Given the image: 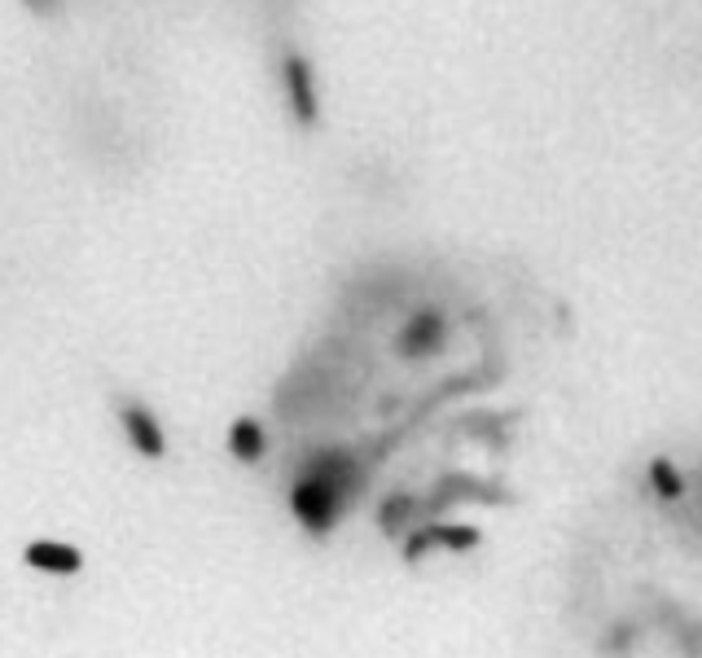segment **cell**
Listing matches in <instances>:
<instances>
[{"instance_id": "obj_1", "label": "cell", "mask_w": 702, "mask_h": 658, "mask_svg": "<svg viewBox=\"0 0 702 658\" xmlns=\"http://www.w3.org/2000/svg\"><path fill=\"white\" fill-rule=\"evenodd\" d=\"M290 505H295V514L304 518V527L326 531V527L334 523V514H339V487H334L326 474H308V479L295 487Z\"/></svg>"}, {"instance_id": "obj_2", "label": "cell", "mask_w": 702, "mask_h": 658, "mask_svg": "<svg viewBox=\"0 0 702 658\" xmlns=\"http://www.w3.org/2000/svg\"><path fill=\"white\" fill-rule=\"evenodd\" d=\"M119 426H123L132 452H141V457H150V461H158V457L167 452V435H163L158 417H154L145 404L123 399V404H119Z\"/></svg>"}, {"instance_id": "obj_3", "label": "cell", "mask_w": 702, "mask_h": 658, "mask_svg": "<svg viewBox=\"0 0 702 658\" xmlns=\"http://www.w3.org/2000/svg\"><path fill=\"white\" fill-rule=\"evenodd\" d=\"M22 562L40 575H79L84 571V553L75 545H62V540H31L22 549Z\"/></svg>"}, {"instance_id": "obj_4", "label": "cell", "mask_w": 702, "mask_h": 658, "mask_svg": "<svg viewBox=\"0 0 702 658\" xmlns=\"http://www.w3.org/2000/svg\"><path fill=\"white\" fill-rule=\"evenodd\" d=\"M282 79H286L295 119H299L304 128H312V123H317V84H312V66H308L299 53H290L286 66H282Z\"/></svg>"}, {"instance_id": "obj_5", "label": "cell", "mask_w": 702, "mask_h": 658, "mask_svg": "<svg viewBox=\"0 0 702 658\" xmlns=\"http://www.w3.org/2000/svg\"><path fill=\"white\" fill-rule=\"evenodd\" d=\"M229 452L238 457V461H260L264 457V430H260V421H233L229 426Z\"/></svg>"}, {"instance_id": "obj_6", "label": "cell", "mask_w": 702, "mask_h": 658, "mask_svg": "<svg viewBox=\"0 0 702 658\" xmlns=\"http://www.w3.org/2000/svg\"><path fill=\"white\" fill-rule=\"evenodd\" d=\"M650 487H655L663 501H681V496H685V479H681V470H677L668 457H655V461H650Z\"/></svg>"}, {"instance_id": "obj_7", "label": "cell", "mask_w": 702, "mask_h": 658, "mask_svg": "<svg viewBox=\"0 0 702 658\" xmlns=\"http://www.w3.org/2000/svg\"><path fill=\"white\" fill-rule=\"evenodd\" d=\"M439 338H443V321H439L435 312H426V317H413V326L404 329V338H399V342L413 351V347H435Z\"/></svg>"}]
</instances>
